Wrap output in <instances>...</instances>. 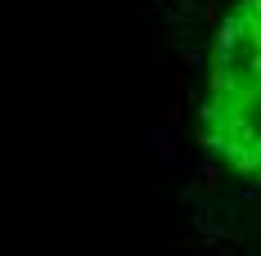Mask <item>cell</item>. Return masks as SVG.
Returning <instances> with one entry per match:
<instances>
[{"label":"cell","mask_w":261,"mask_h":256,"mask_svg":"<svg viewBox=\"0 0 261 256\" xmlns=\"http://www.w3.org/2000/svg\"><path fill=\"white\" fill-rule=\"evenodd\" d=\"M189 135L221 180L261 193V0H216L203 18Z\"/></svg>","instance_id":"cell-1"}]
</instances>
